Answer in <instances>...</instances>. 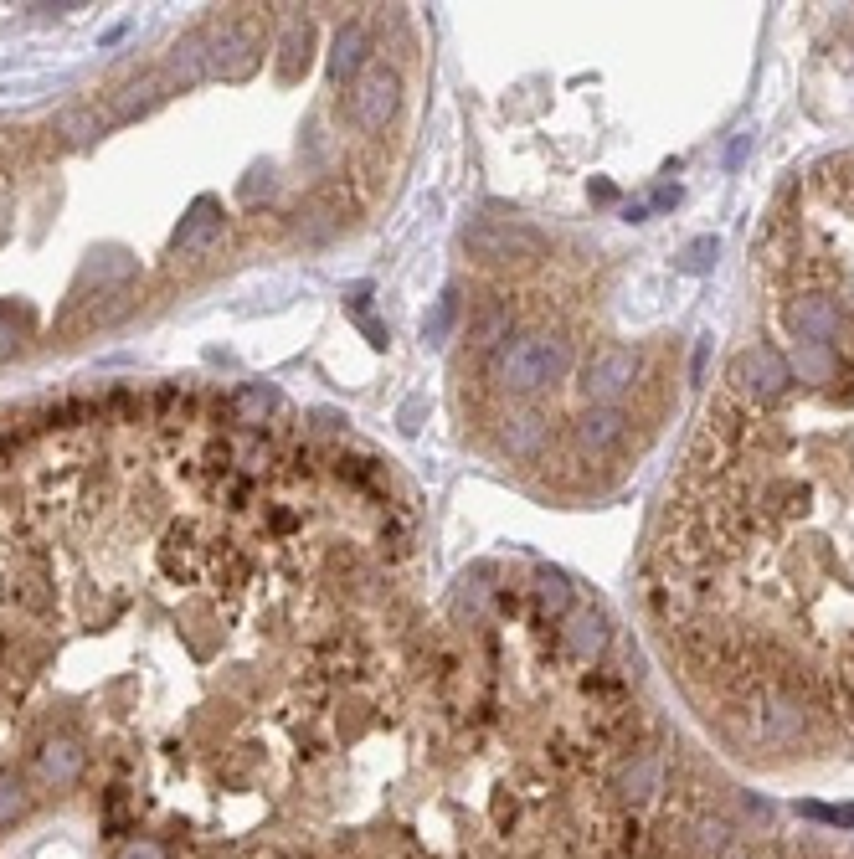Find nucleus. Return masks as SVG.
<instances>
[{
    "label": "nucleus",
    "mask_w": 854,
    "mask_h": 859,
    "mask_svg": "<svg viewBox=\"0 0 854 859\" xmlns=\"http://www.w3.org/2000/svg\"><path fill=\"white\" fill-rule=\"evenodd\" d=\"M546 566L371 607L139 757L109 859H854L674 741Z\"/></svg>",
    "instance_id": "1"
},
{
    "label": "nucleus",
    "mask_w": 854,
    "mask_h": 859,
    "mask_svg": "<svg viewBox=\"0 0 854 859\" xmlns=\"http://www.w3.org/2000/svg\"><path fill=\"white\" fill-rule=\"evenodd\" d=\"M633 386H638V350L628 345H602L582 361V397L592 407H618V397Z\"/></svg>",
    "instance_id": "2"
},
{
    "label": "nucleus",
    "mask_w": 854,
    "mask_h": 859,
    "mask_svg": "<svg viewBox=\"0 0 854 859\" xmlns=\"http://www.w3.org/2000/svg\"><path fill=\"white\" fill-rule=\"evenodd\" d=\"M710 263H716V242H695V247H685V258H680L685 273H705Z\"/></svg>",
    "instance_id": "3"
},
{
    "label": "nucleus",
    "mask_w": 854,
    "mask_h": 859,
    "mask_svg": "<svg viewBox=\"0 0 854 859\" xmlns=\"http://www.w3.org/2000/svg\"><path fill=\"white\" fill-rule=\"evenodd\" d=\"M6 355H16V325L6 319V309H0V361H6Z\"/></svg>",
    "instance_id": "4"
}]
</instances>
